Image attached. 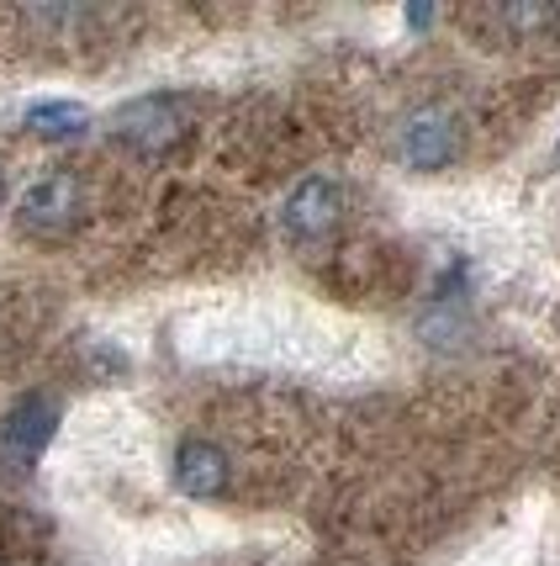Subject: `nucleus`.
<instances>
[{"label":"nucleus","mask_w":560,"mask_h":566,"mask_svg":"<svg viewBox=\"0 0 560 566\" xmlns=\"http://www.w3.org/2000/svg\"><path fill=\"white\" fill-rule=\"evenodd\" d=\"M186 127H191V112H186V101H175V96H144L117 112V138L127 148H138V154L175 148L186 138Z\"/></svg>","instance_id":"obj_1"},{"label":"nucleus","mask_w":560,"mask_h":566,"mask_svg":"<svg viewBox=\"0 0 560 566\" xmlns=\"http://www.w3.org/2000/svg\"><path fill=\"white\" fill-rule=\"evenodd\" d=\"M344 218V191L334 180H302L292 197H286V233H292L296 244H317V239H328Z\"/></svg>","instance_id":"obj_2"},{"label":"nucleus","mask_w":560,"mask_h":566,"mask_svg":"<svg viewBox=\"0 0 560 566\" xmlns=\"http://www.w3.org/2000/svg\"><path fill=\"white\" fill-rule=\"evenodd\" d=\"M455 148H461V123L444 106H423L402 127V159L413 170H444L455 159Z\"/></svg>","instance_id":"obj_3"},{"label":"nucleus","mask_w":560,"mask_h":566,"mask_svg":"<svg viewBox=\"0 0 560 566\" xmlns=\"http://www.w3.org/2000/svg\"><path fill=\"white\" fill-rule=\"evenodd\" d=\"M85 212V191L74 175H43L32 191L22 197V228L32 233H64Z\"/></svg>","instance_id":"obj_4"},{"label":"nucleus","mask_w":560,"mask_h":566,"mask_svg":"<svg viewBox=\"0 0 560 566\" xmlns=\"http://www.w3.org/2000/svg\"><path fill=\"white\" fill-rule=\"evenodd\" d=\"M53 429H59V408H53V397L32 392L22 397L6 423H0V444H6V455L11 461H38L43 455V444L53 440Z\"/></svg>","instance_id":"obj_5"},{"label":"nucleus","mask_w":560,"mask_h":566,"mask_svg":"<svg viewBox=\"0 0 560 566\" xmlns=\"http://www.w3.org/2000/svg\"><path fill=\"white\" fill-rule=\"evenodd\" d=\"M175 482H180V493L186 497L212 503V497L228 493V455L207 440H186L180 444V455H175Z\"/></svg>","instance_id":"obj_6"},{"label":"nucleus","mask_w":560,"mask_h":566,"mask_svg":"<svg viewBox=\"0 0 560 566\" xmlns=\"http://www.w3.org/2000/svg\"><path fill=\"white\" fill-rule=\"evenodd\" d=\"M85 106H74V101H38L32 112H27V127L38 133V138H49V144H64V138H80L85 133Z\"/></svg>","instance_id":"obj_7"},{"label":"nucleus","mask_w":560,"mask_h":566,"mask_svg":"<svg viewBox=\"0 0 560 566\" xmlns=\"http://www.w3.org/2000/svg\"><path fill=\"white\" fill-rule=\"evenodd\" d=\"M503 22L518 27L524 38H539V32H556L560 17L550 11V6H513V11H503Z\"/></svg>","instance_id":"obj_8"},{"label":"nucleus","mask_w":560,"mask_h":566,"mask_svg":"<svg viewBox=\"0 0 560 566\" xmlns=\"http://www.w3.org/2000/svg\"><path fill=\"white\" fill-rule=\"evenodd\" d=\"M0 191H6V180H0Z\"/></svg>","instance_id":"obj_9"},{"label":"nucleus","mask_w":560,"mask_h":566,"mask_svg":"<svg viewBox=\"0 0 560 566\" xmlns=\"http://www.w3.org/2000/svg\"><path fill=\"white\" fill-rule=\"evenodd\" d=\"M0 566H6V562H0Z\"/></svg>","instance_id":"obj_10"}]
</instances>
